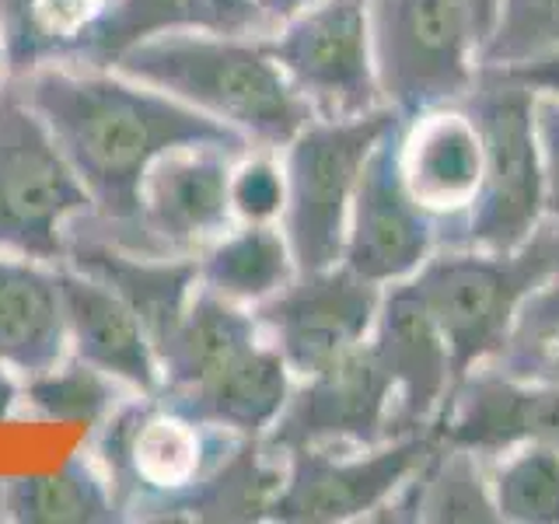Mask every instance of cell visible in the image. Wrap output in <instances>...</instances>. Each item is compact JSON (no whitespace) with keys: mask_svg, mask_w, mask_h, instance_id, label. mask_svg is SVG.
Returning a JSON list of instances; mask_svg holds the SVG:
<instances>
[{"mask_svg":"<svg viewBox=\"0 0 559 524\" xmlns=\"http://www.w3.org/2000/svg\"><path fill=\"white\" fill-rule=\"evenodd\" d=\"M11 84L43 116L92 196L87 224L119 245H130L140 182L162 154L221 147L241 157L252 151L249 136L235 127L109 67L46 63L11 78Z\"/></svg>","mask_w":559,"mask_h":524,"instance_id":"1","label":"cell"},{"mask_svg":"<svg viewBox=\"0 0 559 524\" xmlns=\"http://www.w3.org/2000/svg\"><path fill=\"white\" fill-rule=\"evenodd\" d=\"M109 70L168 92L210 119L249 136L262 151H280L314 119L266 46L241 35L168 32L122 49Z\"/></svg>","mask_w":559,"mask_h":524,"instance_id":"2","label":"cell"},{"mask_svg":"<svg viewBox=\"0 0 559 524\" xmlns=\"http://www.w3.org/2000/svg\"><path fill=\"white\" fill-rule=\"evenodd\" d=\"M238 441V433L203 424L165 395L133 392L98 424L92 454L122 517L171 521Z\"/></svg>","mask_w":559,"mask_h":524,"instance_id":"3","label":"cell"},{"mask_svg":"<svg viewBox=\"0 0 559 524\" xmlns=\"http://www.w3.org/2000/svg\"><path fill=\"white\" fill-rule=\"evenodd\" d=\"M559 262V231L535 227L514 252H441L409 276L451 354V392L503 346L511 322Z\"/></svg>","mask_w":559,"mask_h":524,"instance_id":"4","label":"cell"},{"mask_svg":"<svg viewBox=\"0 0 559 524\" xmlns=\"http://www.w3.org/2000/svg\"><path fill=\"white\" fill-rule=\"evenodd\" d=\"M483 140V179L459 241L472 249L514 252L546 214V168L535 127V92L483 67L465 95Z\"/></svg>","mask_w":559,"mask_h":524,"instance_id":"5","label":"cell"},{"mask_svg":"<svg viewBox=\"0 0 559 524\" xmlns=\"http://www.w3.org/2000/svg\"><path fill=\"white\" fill-rule=\"evenodd\" d=\"M399 119L406 116H399L392 105L349 119L314 116L284 147L287 206L280 224H284L297 273H319L343 259L360 171L378 140Z\"/></svg>","mask_w":559,"mask_h":524,"instance_id":"6","label":"cell"},{"mask_svg":"<svg viewBox=\"0 0 559 524\" xmlns=\"http://www.w3.org/2000/svg\"><path fill=\"white\" fill-rule=\"evenodd\" d=\"M92 196L60 144L17 87H0V252L57 266L67 259V224Z\"/></svg>","mask_w":559,"mask_h":524,"instance_id":"7","label":"cell"},{"mask_svg":"<svg viewBox=\"0 0 559 524\" xmlns=\"http://www.w3.org/2000/svg\"><path fill=\"white\" fill-rule=\"evenodd\" d=\"M371 52L378 92L406 119L476 84L479 39L465 0H371Z\"/></svg>","mask_w":559,"mask_h":524,"instance_id":"8","label":"cell"},{"mask_svg":"<svg viewBox=\"0 0 559 524\" xmlns=\"http://www.w3.org/2000/svg\"><path fill=\"white\" fill-rule=\"evenodd\" d=\"M262 46L319 119H349L378 109L371 0H314L262 35Z\"/></svg>","mask_w":559,"mask_h":524,"instance_id":"9","label":"cell"},{"mask_svg":"<svg viewBox=\"0 0 559 524\" xmlns=\"http://www.w3.org/2000/svg\"><path fill=\"white\" fill-rule=\"evenodd\" d=\"M441 437L430 430L399 433V441L367 454H340L329 444L294 448L284 458V483L270 503L273 521L294 524H332L354 521L389 507L392 493L406 489Z\"/></svg>","mask_w":559,"mask_h":524,"instance_id":"10","label":"cell"},{"mask_svg":"<svg viewBox=\"0 0 559 524\" xmlns=\"http://www.w3.org/2000/svg\"><path fill=\"white\" fill-rule=\"evenodd\" d=\"M392 381L381 367L371 336L343 357L297 378L276 424L262 433L270 454L311 444L374 448L392 433Z\"/></svg>","mask_w":559,"mask_h":524,"instance_id":"11","label":"cell"},{"mask_svg":"<svg viewBox=\"0 0 559 524\" xmlns=\"http://www.w3.org/2000/svg\"><path fill=\"white\" fill-rule=\"evenodd\" d=\"M378 308L381 287L336 262L319 273H297L252 311L290 374L305 378L371 336Z\"/></svg>","mask_w":559,"mask_h":524,"instance_id":"12","label":"cell"},{"mask_svg":"<svg viewBox=\"0 0 559 524\" xmlns=\"http://www.w3.org/2000/svg\"><path fill=\"white\" fill-rule=\"evenodd\" d=\"M221 147H175L147 168L140 182V210L127 249L157 255H200L224 238L235 221L231 165Z\"/></svg>","mask_w":559,"mask_h":524,"instance_id":"13","label":"cell"},{"mask_svg":"<svg viewBox=\"0 0 559 524\" xmlns=\"http://www.w3.org/2000/svg\"><path fill=\"white\" fill-rule=\"evenodd\" d=\"M406 119L378 140L354 192L343 245V266L371 284H402L433 252V221L402 179L399 151Z\"/></svg>","mask_w":559,"mask_h":524,"instance_id":"14","label":"cell"},{"mask_svg":"<svg viewBox=\"0 0 559 524\" xmlns=\"http://www.w3.org/2000/svg\"><path fill=\"white\" fill-rule=\"evenodd\" d=\"M433 433L448 448L500 454L524 444L559 448V384L518 381L497 371L465 378L448 395Z\"/></svg>","mask_w":559,"mask_h":524,"instance_id":"15","label":"cell"},{"mask_svg":"<svg viewBox=\"0 0 559 524\" xmlns=\"http://www.w3.org/2000/svg\"><path fill=\"white\" fill-rule=\"evenodd\" d=\"M63 262L116 290L140 314L154 349L182 319V311L200 287L197 255H157L127 249V245L112 241L98 227L87 224L84 214L67 224Z\"/></svg>","mask_w":559,"mask_h":524,"instance_id":"16","label":"cell"},{"mask_svg":"<svg viewBox=\"0 0 559 524\" xmlns=\"http://www.w3.org/2000/svg\"><path fill=\"white\" fill-rule=\"evenodd\" d=\"M371 346L389 371L399 402L392 424H399V433L424 430L451 395V354L433 314L409 287V279L381 294Z\"/></svg>","mask_w":559,"mask_h":524,"instance_id":"17","label":"cell"},{"mask_svg":"<svg viewBox=\"0 0 559 524\" xmlns=\"http://www.w3.org/2000/svg\"><path fill=\"white\" fill-rule=\"evenodd\" d=\"M52 273H57L70 354L119 378L130 392H162L157 349L144 322H140V314L116 290L105 287L102 279L67 266V262H57Z\"/></svg>","mask_w":559,"mask_h":524,"instance_id":"18","label":"cell"},{"mask_svg":"<svg viewBox=\"0 0 559 524\" xmlns=\"http://www.w3.org/2000/svg\"><path fill=\"white\" fill-rule=\"evenodd\" d=\"M402 179L413 200L437 217H459L472 206L483 179V140L468 112H424L402 130Z\"/></svg>","mask_w":559,"mask_h":524,"instance_id":"19","label":"cell"},{"mask_svg":"<svg viewBox=\"0 0 559 524\" xmlns=\"http://www.w3.org/2000/svg\"><path fill=\"white\" fill-rule=\"evenodd\" d=\"M168 32L259 39V35H270L273 25L259 11L255 0H112L78 63L109 67L122 49Z\"/></svg>","mask_w":559,"mask_h":524,"instance_id":"20","label":"cell"},{"mask_svg":"<svg viewBox=\"0 0 559 524\" xmlns=\"http://www.w3.org/2000/svg\"><path fill=\"white\" fill-rule=\"evenodd\" d=\"M262 340V325L252 308L224 301V297L197 287L189 308L175 329L157 343V367H162L165 398H179L203 389L227 364H235L245 349Z\"/></svg>","mask_w":559,"mask_h":524,"instance_id":"21","label":"cell"},{"mask_svg":"<svg viewBox=\"0 0 559 524\" xmlns=\"http://www.w3.org/2000/svg\"><path fill=\"white\" fill-rule=\"evenodd\" d=\"M70 354L57 273L49 262L0 252V364L43 374Z\"/></svg>","mask_w":559,"mask_h":524,"instance_id":"22","label":"cell"},{"mask_svg":"<svg viewBox=\"0 0 559 524\" xmlns=\"http://www.w3.org/2000/svg\"><path fill=\"white\" fill-rule=\"evenodd\" d=\"M290 389H294V374L287 360L262 336L235 364H227L217 378H210L203 389L168 402L227 433L262 437L276 424V416L284 413Z\"/></svg>","mask_w":559,"mask_h":524,"instance_id":"23","label":"cell"},{"mask_svg":"<svg viewBox=\"0 0 559 524\" xmlns=\"http://www.w3.org/2000/svg\"><path fill=\"white\" fill-rule=\"evenodd\" d=\"M112 0H0L8 74L46 63H78Z\"/></svg>","mask_w":559,"mask_h":524,"instance_id":"24","label":"cell"},{"mask_svg":"<svg viewBox=\"0 0 559 524\" xmlns=\"http://www.w3.org/2000/svg\"><path fill=\"white\" fill-rule=\"evenodd\" d=\"M200 287L245 308L262 305L297 276L284 227L235 224L206 252L197 255Z\"/></svg>","mask_w":559,"mask_h":524,"instance_id":"25","label":"cell"},{"mask_svg":"<svg viewBox=\"0 0 559 524\" xmlns=\"http://www.w3.org/2000/svg\"><path fill=\"white\" fill-rule=\"evenodd\" d=\"M4 521L17 524H109L122 521L95 454H78L57 472L4 483Z\"/></svg>","mask_w":559,"mask_h":524,"instance_id":"26","label":"cell"},{"mask_svg":"<svg viewBox=\"0 0 559 524\" xmlns=\"http://www.w3.org/2000/svg\"><path fill=\"white\" fill-rule=\"evenodd\" d=\"M127 395L130 389L119 378L98 371L74 354H67L43 374L22 378L25 409L39 419H57V424L98 427Z\"/></svg>","mask_w":559,"mask_h":524,"instance_id":"27","label":"cell"},{"mask_svg":"<svg viewBox=\"0 0 559 524\" xmlns=\"http://www.w3.org/2000/svg\"><path fill=\"white\" fill-rule=\"evenodd\" d=\"M406 493L416 521H500L476 454L465 448H437L419 465V483H406Z\"/></svg>","mask_w":559,"mask_h":524,"instance_id":"28","label":"cell"},{"mask_svg":"<svg viewBox=\"0 0 559 524\" xmlns=\"http://www.w3.org/2000/svg\"><path fill=\"white\" fill-rule=\"evenodd\" d=\"M489 360L497 374L559 384V262L521 301L511 332Z\"/></svg>","mask_w":559,"mask_h":524,"instance_id":"29","label":"cell"},{"mask_svg":"<svg viewBox=\"0 0 559 524\" xmlns=\"http://www.w3.org/2000/svg\"><path fill=\"white\" fill-rule=\"evenodd\" d=\"M500 521L559 524V448L524 444L489 479Z\"/></svg>","mask_w":559,"mask_h":524,"instance_id":"30","label":"cell"},{"mask_svg":"<svg viewBox=\"0 0 559 524\" xmlns=\"http://www.w3.org/2000/svg\"><path fill=\"white\" fill-rule=\"evenodd\" d=\"M559 49V0H500L497 25L479 49L483 67H503Z\"/></svg>","mask_w":559,"mask_h":524,"instance_id":"31","label":"cell"},{"mask_svg":"<svg viewBox=\"0 0 559 524\" xmlns=\"http://www.w3.org/2000/svg\"><path fill=\"white\" fill-rule=\"evenodd\" d=\"M231 210L238 224H276L287 206V175L270 154H241L231 165Z\"/></svg>","mask_w":559,"mask_h":524,"instance_id":"32","label":"cell"},{"mask_svg":"<svg viewBox=\"0 0 559 524\" xmlns=\"http://www.w3.org/2000/svg\"><path fill=\"white\" fill-rule=\"evenodd\" d=\"M535 127L546 168V214L559 217V98L535 95Z\"/></svg>","mask_w":559,"mask_h":524,"instance_id":"33","label":"cell"},{"mask_svg":"<svg viewBox=\"0 0 559 524\" xmlns=\"http://www.w3.org/2000/svg\"><path fill=\"white\" fill-rule=\"evenodd\" d=\"M493 70H500L503 78L524 84L535 95L559 98V49L538 52V57L518 60V63H503V67H493Z\"/></svg>","mask_w":559,"mask_h":524,"instance_id":"34","label":"cell"},{"mask_svg":"<svg viewBox=\"0 0 559 524\" xmlns=\"http://www.w3.org/2000/svg\"><path fill=\"white\" fill-rule=\"evenodd\" d=\"M465 8L472 14V28H476V39H479V49L486 46L489 32L497 25V14H500V0H465Z\"/></svg>","mask_w":559,"mask_h":524,"instance_id":"35","label":"cell"},{"mask_svg":"<svg viewBox=\"0 0 559 524\" xmlns=\"http://www.w3.org/2000/svg\"><path fill=\"white\" fill-rule=\"evenodd\" d=\"M17 402H22V378L8 364H0V424L14 416Z\"/></svg>","mask_w":559,"mask_h":524,"instance_id":"36","label":"cell"},{"mask_svg":"<svg viewBox=\"0 0 559 524\" xmlns=\"http://www.w3.org/2000/svg\"><path fill=\"white\" fill-rule=\"evenodd\" d=\"M255 4H259L262 14H266V22L273 28H280L284 22H290L294 14H301L308 4H314V0H255Z\"/></svg>","mask_w":559,"mask_h":524,"instance_id":"37","label":"cell"},{"mask_svg":"<svg viewBox=\"0 0 559 524\" xmlns=\"http://www.w3.org/2000/svg\"><path fill=\"white\" fill-rule=\"evenodd\" d=\"M8 52H4V39H0V87H4L8 84Z\"/></svg>","mask_w":559,"mask_h":524,"instance_id":"38","label":"cell"},{"mask_svg":"<svg viewBox=\"0 0 559 524\" xmlns=\"http://www.w3.org/2000/svg\"><path fill=\"white\" fill-rule=\"evenodd\" d=\"M0 521H4V483H0Z\"/></svg>","mask_w":559,"mask_h":524,"instance_id":"39","label":"cell"}]
</instances>
